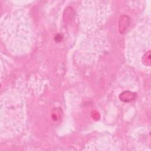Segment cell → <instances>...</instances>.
<instances>
[{
	"label": "cell",
	"instance_id": "1",
	"mask_svg": "<svg viewBox=\"0 0 151 151\" xmlns=\"http://www.w3.org/2000/svg\"><path fill=\"white\" fill-rule=\"evenodd\" d=\"M128 43V52L135 65L150 67V35L149 28H139L132 34Z\"/></svg>",
	"mask_w": 151,
	"mask_h": 151
}]
</instances>
